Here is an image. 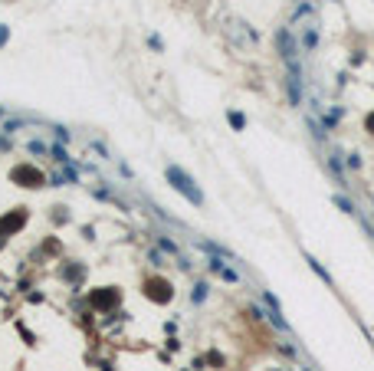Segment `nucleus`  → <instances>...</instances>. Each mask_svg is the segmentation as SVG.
Here are the masks:
<instances>
[{"label":"nucleus","mask_w":374,"mask_h":371,"mask_svg":"<svg viewBox=\"0 0 374 371\" xmlns=\"http://www.w3.org/2000/svg\"><path fill=\"white\" fill-rule=\"evenodd\" d=\"M164 174H167V181H171V184H174L177 191H181V194H184L187 200L194 204V207H200V204H204V194H200L197 187H194V181H190V177H187L184 171L177 168V164H171V168H167Z\"/></svg>","instance_id":"nucleus-1"},{"label":"nucleus","mask_w":374,"mask_h":371,"mask_svg":"<svg viewBox=\"0 0 374 371\" xmlns=\"http://www.w3.org/2000/svg\"><path fill=\"white\" fill-rule=\"evenodd\" d=\"M13 181L17 184H23V187H40L46 181L43 177V171H36V168H30V164H20V168H13Z\"/></svg>","instance_id":"nucleus-2"},{"label":"nucleus","mask_w":374,"mask_h":371,"mask_svg":"<svg viewBox=\"0 0 374 371\" xmlns=\"http://www.w3.org/2000/svg\"><path fill=\"white\" fill-rule=\"evenodd\" d=\"M144 296H148V299H154V302H167V299H171V286H167L164 279H158V276H154V279H148V283H144Z\"/></svg>","instance_id":"nucleus-3"},{"label":"nucleus","mask_w":374,"mask_h":371,"mask_svg":"<svg viewBox=\"0 0 374 371\" xmlns=\"http://www.w3.org/2000/svg\"><path fill=\"white\" fill-rule=\"evenodd\" d=\"M276 43H279L282 56L289 59V66L296 63V40H292V33H289V30H279V33H276Z\"/></svg>","instance_id":"nucleus-4"},{"label":"nucleus","mask_w":374,"mask_h":371,"mask_svg":"<svg viewBox=\"0 0 374 371\" xmlns=\"http://www.w3.org/2000/svg\"><path fill=\"white\" fill-rule=\"evenodd\" d=\"M23 223H26V210H13V214H7V217L0 220V233H10V230H20Z\"/></svg>","instance_id":"nucleus-5"},{"label":"nucleus","mask_w":374,"mask_h":371,"mask_svg":"<svg viewBox=\"0 0 374 371\" xmlns=\"http://www.w3.org/2000/svg\"><path fill=\"white\" fill-rule=\"evenodd\" d=\"M118 302V293L115 289H95L92 293V306H99V309H112Z\"/></svg>","instance_id":"nucleus-6"},{"label":"nucleus","mask_w":374,"mask_h":371,"mask_svg":"<svg viewBox=\"0 0 374 371\" xmlns=\"http://www.w3.org/2000/svg\"><path fill=\"white\" fill-rule=\"evenodd\" d=\"M210 270H217V273H220L223 279H227V283H236V273H233L230 266H223L220 260H210Z\"/></svg>","instance_id":"nucleus-7"},{"label":"nucleus","mask_w":374,"mask_h":371,"mask_svg":"<svg viewBox=\"0 0 374 371\" xmlns=\"http://www.w3.org/2000/svg\"><path fill=\"white\" fill-rule=\"evenodd\" d=\"M315 43H319V33L308 30L305 36H302V46H305V53H312V49H315Z\"/></svg>","instance_id":"nucleus-8"},{"label":"nucleus","mask_w":374,"mask_h":371,"mask_svg":"<svg viewBox=\"0 0 374 371\" xmlns=\"http://www.w3.org/2000/svg\"><path fill=\"white\" fill-rule=\"evenodd\" d=\"M227 119H230V125H233V128H236V131H240L243 125H246V119H243L240 112H230V115H227Z\"/></svg>","instance_id":"nucleus-9"},{"label":"nucleus","mask_w":374,"mask_h":371,"mask_svg":"<svg viewBox=\"0 0 374 371\" xmlns=\"http://www.w3.org/2000/svg\"><path fill=\"white\" fill-rule=\"evenodd\" d=\"M331 200H335V204H338V207L345 210V214H354V210H351V204H348V197H341V194H335V197H331Z\"/></svg>","instance_id":"nucleus-10"},{"label":"nucleus","mask_w":374,"mask_h":371,"mask_svg":"<svg viewBox=\"0 0 374 371\" xmlns=\"http://www.w3.org/2000/svg\"><path fill=\"white\" fill-rule=\"evenodd\" d=\"M308 266H312V270H315V273H319V276H322V279H325V283H328V286H331V276H328V273H325V270H322V266H319V263H315V260H312V256H308Z\"/></svg>","instance_id":"nucleus-11"},{"label":"nucleus","mask_w":374,"mask_h":371,"mask_svg":"<svg viewBox=\"0 0 374 371\" xmlns=\"http://www.w3.org/2000/svg\"><path fill=\"white\" fill-rule=\"evenodd\" d=\"M207 299V286L200 283V286H194V302H204Z\"/></svg>","instance_id":"nucleus-12"},{"label":"nucleus","mask_w":374,"mask_h":371,"mask_svg":"<svg viewBox=\"0 0 374 371\" xmlns=\"http://www.w3.org/2000/svg\"><path fill=\"white\" fill-rule=\"evenodd\" d=\"M30 151H33V154H43L46 145H43V142H30Z\"/></svg>","instance_id":"nucleus-13"},{"label":"nucleus","mask_w":374,"mask_h":371,"mask_svg":"<svg viewBox=\"0 0 374 371\" xmlns=\"http://www.w3.org/2000/svg\"><path fill=\"white\" fill-rule=\"evenodd\" d=\"M7 36H10V30H7V26H0V46L7 43Z\"/></svg>","instance_id":"nucleus-14"},{"label":"nucleus","mask_w":374,"mask_h":371,"mask_svg":"<svg viewBox=\"0 0 374 371\" xmlns=\"http://www.w3.org/2000/svg\"><path fill=\"white\" fill-rule=\"evenodd\" d=\"M368 131H374V115H368Z\"/></svg>","instance_id":"nucleus-15"},{"label":"nucleus","mask_w":374,"mask_h":371,"mask_svg":"<svg viewBox=\"0 0 374 371\" xmlns=\"http://www.w3.org/2000/svg\"><path fill=\"white\" fill-rule=\"evenodd\" d=\"M0 148H7V142H3V138H0Z\"/></svg>","instance_id":"nucleus-16"},{"label":"nucleus","mask_w":374,"mask_h":371,"mask_svg":"<svg viewBox=\"0 0 374 371\" xmlns=\"http://www.w3.org/2000/svg\"><path fill=\"white\" fill-rule=\"evenodd\" d=\"M0 119H3V109H0Z\"/></svg>","instance_id":"nucleus-17"}]
</instances>
